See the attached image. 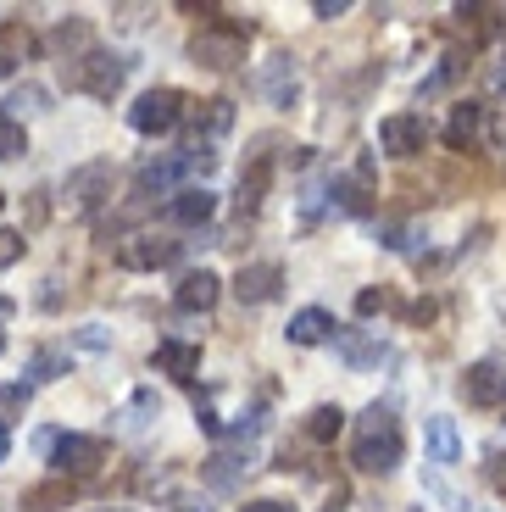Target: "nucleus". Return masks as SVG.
Segmentation results:
<instances>
[{
	"label": "nucleus",
	"instance_id": "nucleus-1",
	"mask_svg": "<svg viewBox=\"0 0 506 512\" xmlns=\"http://www.w3.org/2000/svg\"><path fill=\"white\" fill-rule=\"evenodd\" d=\"M406 457V435H401V418L390 407H373L356 418V440H351V462L362 474H395Z\"/></svg>",
	"mask_w": 506,
	"mask_h": 512
},
{
	"label": "nucleus",
	"instance_id": "nucleus-2",
	"mask_svg": "<svg viewBox=\"0 0 506 512\" xmlns=\"http://www.w3.org/2000/svg\"><path fill=\"white\" fill-rule=\"evenodd\" d=\"M245 39H251V23H212L190 39V56L212 73H228L245 62Z\"/></svg>",
	"mask_w": 506,
	"mask_h": 512
},
{
	"label": "nucleus",
	"instance_id": "nucleus-3",
	"mask_svg": "<svg viewBox=\"0 0 506 512\" xmlns=\"http://www.w3.org/2000/svg\"><path fill=\"white\" fill-rule=\"evenodd\" d=\"M123 73H128V62H117V56H106V51H84L67 67V84L95 95V101H112V95L123 90Z\"/></svg>",
	"mask_w": 506,
	"mask_h": 512
},
{
	"label": "nucleus",
	"instance_id": "nucleus-4",
	"mask_svg": "<svg viewBox=\"0 0 506 512\" xmlns=\"http://www.w3.org/2000/svg\"><path fill=\"white\" fill-rule=\"evenodd\" d=\"M178 123H184V95L167 90V84L145 90L140 101L128 106V128H134V134H173Z\"/></svg>",
	"mask_w": 506,
	"mask_h": 512
},
{
	"label": "nucleus",
	"instance_id": "nucleus-5",
	"mask_svg": "<svg viewBox=\"0 0 506 512\" xmlns=\"http://www.w3.org/2000/svg\"><path fill=\"white\" fill-rule=\"evenodd\" d=\"M212 167V151L206 145H190V151H173L162 162H145L140 167V190L145 195H178V179L184 173H206Z\"/></svg>",
	"mask_w": 506,
	"mask_h": 512
},
{
	"label": "nucleus",
	"instance_id": "nucleus-6",
	"mask_svg": "<svg viewBox=\"0 0 506 512\" xmlns=\"http://www.w3.org/2000/svg\"><path fill=\"white\" fill-rule=\"evenodd\" d=\"M45 457L56 462V474H95L106 462V440L101 435H39Z\"/></svg>",
	"mask_w": 506,
	"mask_h": 512
},
{
	"label": "nucleus",
	"instance_id": "nucleus-7",
	"mask_svg": "<svg viewBox=\"0 0 506 512\" xmlns=\"http://www.w3.org/2000/svg\"><path fill=\"white\" fill-rule=\"evenodd\" d=\"M178 262V240H162V234H128L117 245V268L128 273H156V268H173Z\"/></svg>",
	"mask_w": 506,
	"mask_h": 512
},
{
	"label": "nucleus",
	"instance_id": "nucleus-8",
	"mask_svg": "<svg viewBox=\"0 0 506 512\" xmlns=\"http://www.w3.org/2000/svg\"><path fill=\"white\" fill-rule=\"evenodd\" d=\"M112 179H117L112 162H84L73 179H67V206H73V212H95V206L112 195Z\"/></svg>",
	"mask_w": 506,
	"mask_h": 512
},
{
	"label": "nucleus",
	"instance_id": "nucleus-9",
	"mask_svg": "<svg viewBox=\"0 0 506 512\" xmlns=\"http://www.w3.org/2000/svg\"><path fill=\"white\" fill-rule=\"evenodd\" d=\"M379 145L390 156H418L423 145H429V123H423L418 112H395L379 123Z\"/></svg>",
	"mask_w": 506,
	"mask_h": 512
},
{
	"label": "nucleus",
	"instance_id": "nucleus-10",
	"mask_svg": "<svg viewBox=\"0 0 506 512\" xmlns=\"http://www.w3.org/2000/svg\"><path fill=\"white\" fill-rule=\"evenodd\" d=\"M279 290H284V268H279V262H251V268L234 273V295H240L245 307H262V301H273Z\"/></svg>",
	"mask_w": 506,
	"mask_h": 512
},
{
	"label": "nucleus",
	"instance_id": "nucleus-11",
	"mask_svg": "<svg viewBox=\"0 0 506 512\" xmlns=\"http://www.w3.org/2000/svg\"><path fill=\"white\" fill-rule=\"evenodd\" d=\"M212 212H217V195L206 190V184H184V190L167 201V218L184 223V229H195V223H212Z\"/></svg>",
	"mask_w": 506,
	"mask_h": 512
},
{
	"label": "nucleus",
	"instance_id": "nucleus-12",
	"mask_svg": "<svg viewBox=\"0 0 506 512\" xmlns=\"http://www.w3.org/2000/svg\"><path fill=\"white\" fill-rule=\"evenodd\" d=\"M462 396H468L473 407H495V401H506V368H495V362H473L468 379H462Z\"/></svg>",
	"mask_w": 506,
	"mask_h": 512
},
{
	"label": "nucleus",
	"instance_id": "nucleus-13",
	"mask_svg": "<svg viewBox=\"0 0 506 512\" xmlns=\"http://www.w3.org/2000/svg\"><path fill=\"white\" fill-rule=\"evenodd\" d=\"M217 295H223V279L217 273H184V284H178V312H212L217 307Z\"/></svg>",
	"mask_w": 506,
	"mask_h": 512
},
{
	"label": "nucleus",
	"instance_id": "nucleus-14",
	"mask_svg": "<svg viewBox=\"0 0 506 512\" xmlns=\"http://www.w3.org/2000/svg\"><path fill=\"white\" fill-rule=\"evenodd\" d=\"M334 312H323V307H306V312H295L290 318V346H323V340H334Z\"/></svg>",
	"mask_w": 506,
	"mask_h": 512
},
{
	"label": "nucleus",
	"instance_id": "nucleus-15",
	"mask_svg": "<svg viewBox=\"0 0 506 512\" xmlns=\"http://www.w3.org/2000/svg\"><path fill=\"white\" fill-rule=\"evenodd\" d=\"M251 457H256L251 446H223L212 462H206V485H212V490H228L234 479L245 474V468H251Z\"/></svg>",
	"mask_w": 506,
	"mask_h": 512
},
{
	"label": "nucleus",
	"instance_id": "nucleus-16",
	"mask_svg": "<svg viewBox=\"0 0 506 512\" xmlns=\"http://www.w3.org/2000/svg\"><path fill=\"white\" fill-rule=\"evenodd\" d=\"M156 368L190 384L195 373H201V346H184V340H162V346H156Z\"/></svg>",
	"mask_w": 506,
	"mask_h": 512
},
{
	"label": "nucleus",
	"instance_id": "nucleus-17",
	"mask_svg": "<svg viewBox=\"0 0 506 512\" xmlns=\"http://www.w3.org/2000/svg\"><path fill=\"white\" fill-rule=\"evenodd\" d=\"M423 435H429V457L440 462V468L462 462V435H456L451 418H429V423H423Z\"/></svg>",
	"mask_w": 506,
	"mask_h": 512
},
{
	"label": "nucleus",
	"instance_id": "nucleus-18",
	"mask_svg": "<svg viewBox=\"0 0 506 512\" xmlns=\"http://www.w3.org/2000/svg\"><path fill=\"white\" fill-rule=\"evenodd\" d=\"M484 134V106H456L451 112V128H445V140L456 145V151H473Z\"/></svg>",
	"mask_w": 506,
	"mask_h": 512
},
{
	"label": "nucleus",
	"instance_id": "nucleus-19",
	"mask_svg": "<svg viewBox=\"0 0 506 512\" xmlns=\"http://www.w3.org/2000/svg\"><path fill=\"white\" fill-rule=\"evenodd\" d=\"M67 501H73V485H62V479L23 490V512H56V507H67Z\"/></svg>",
	"mask_w": 506,
	"mask_h": 512
},
{
	"label": "nucleus",
	"instance_id": "nucleus-20",
	"mask_svg": "<svg viewBox=\"0 0 506 512\" xmlns=\"http://www.w3.org/2000/svg\"><path fill=\"white\" fill-rule=\"evenodd\" d=\"M228 123H234V106L228 101H201V112H195V134L212 140V134H223Z\"/></svg>",
	"mask_w": 506,
	"mask_h": 512
},
{
	"label": "nucleus",
	"instance_id": "nucleus-21",
	"mask_svg": "<svg viewBox=\"0 0 506 512\" xmlns=\"http://www.w3.org/2000/svg\"><path fill=\"white\" fill-rule=\"evenodd\" d=\"M262 84H267L273 101H290V95H295V62H290V56H273V67H267Z\"/></svg>",
	"mask_w": 506,
	"mask_h": 512
},
{
	"label": "nucleus",
	"instance_id": "nucleus-22",
	"mask_svg": "<svg viewBox=\"0 0 506 512\" xmlns=\"http://www.w3.org/2000/svg\"><path fill=\"white\" fill-rule=\"evenodd\" d=\"M340 429H345V412L340 407H312V412H306V435H312V440H334Z\"/></svg>",
	"mask_w": 506,
	"mask_h": 512
},
{
	"label": "nucleus",
	"instance_id": "nucleus-23",
	"mask_svg": "<svg viewBox=\"0 0 506 512\" xmlns=\"http://www.w3.org/2000/svg\"><path fill=\"white\" fill-rule=\"evenodd\" d=\"M23 151H28L23 123H17V117H0V162H12V156H23Z\"/></svg>",
	"mask_w": 506,
	"mask_h": 512
},
{
	"label": "nucleus",
	"instance_id": "nucleus-24",
	"mask_svg": "<svg viewBox=\"0 0 506 512\" xmlns=\"http://www.w3.org/2000/svg\"><path fill=\"white\" fill-rule=\"evenodd\" d=\"M23 234H17V229H0V268H12V262H17V256H23Z\"/></svg>",
	"mask_w": 506,
	"mask_h": 512
},
{
	"label": "nucleus",
	"instance_id": "nucleus-25",
	"mask_svg": "<svg viewBox=\"0 0 506 512\" xmlns=\"http://www.w3.org/2000/svg\"><path fill=\"white\" fill-rule=\"evenodd\" d=\"M356 312H362V318H373V312H390V290H362V295H356Z\"/></svg>",
	"mask_w": 506,
	"mask_h": 512
},
{
	"label": "nucleus",
	"instance_id": "nucleus-26",
	"mask_svg": "<svg viewBox=\"0 0 506 512\" xmlns=\"http://www.w3.org/2000/svg\"><path fill=\"white\" fill-rule=\"evenodd\" d=\"M56 373H62V351H39V357H34V379L45 384V379H56Z\"/></svg>",
	"mask_w": 506,
	"mask_h": 512
},
{
	"label": "nucleus",
	"instance_id": "nucleus-27",
	"mask_svg": "<svg viewBox=\"0 0 506 512\" xmlns=\"http://www.w3.org/2000/svg\"><path fill=\"white\" fill-rule=\"evenodd\" d=\"M340 12H351L345 0H317V17H340Z\"/></svg>",
	"mask_w": 506,
	"mask_h": 512
},
{
	"label": "nucleus",
	"instance_id": "nucleus-28",
	"mask_svg": "<svg viewBox=\"0 0 506 512\" xmlns=\"http://www.w3.org/2000/svg\"><path fill=\"white\" fill-rule=\"evenodd\" d=\"M240 512H290V507H284V501H245Z\"/></svg>",
	"mask_w": 506,
	"mask_h": 512
},
{
	"label": "nucleus",
	"instance_id": "nucleus-29",
	"mask_svg": "<svg viewBox=\"0 0 506 512\" xmlns=\"http://www.w3.org/2000/svg\"><path fill=\"white\" fill-rule=\"evenodd\" d=\"M12 106H45V90H17Z\"/></svg>",
	"mask_w": 506,
	"mask_h": 512
},
{
	"label": "nucleus",
	"instance_id": "nucleus-30",
	"mask_svg": "<svg viewBox=\"0 0 506 512\" xmlns=\"http://www.w3.org/2000/svg\"><path fill=\"white\" fill-rule=\"evenodd\" d=\"M6 451H12V435H6V423H0V462H6Z\"/></svg>",
	"mask_w": 506,
	"mask_h": 512
},
{
	"label": "nucleus",
	"instance_id": "nucleus-31",
	"mask_svg": "<svg viewBox=\"0 0 506 512\" xmlns=\"http://www.w3.org/2000/svg\"><path fill=\"white\" fill-rule=\"evenodd\" d=\"M495 90H506V67H501V73H495Z\"/></svg>",
	"mask_w": 506,
	"mask_h": 512
},
{
	"label": "nucleus",
	"instance_id": "nucleus-32",
	"mask_svg": "<svg viewBox=\"0 0 506 512\" xmlns=\"http://www.w3.org/2000/svg\"><path fill=\"white\" fill-rule=\"evenodd\" d=\"M6 312H12V301H0V318H6Z\"/></svg>",
	"mask_w": 506,
	"mask_h": 512
},
{
	"label": "nucleus",
	"instance_id": "nucleus-33",
	"mask_svg": "<svg viewBox=\"0 0 506 512\" xmlns=\"http://www.w3.org/2000/svg\"><path fill=\"white\" fill-rule=\"evenodd\" d=\"M0 206H6V195H0Z\"/></svg>",
	"mask_w": 506,
	"mask_h": 512
},
{
	"label": "nucleus",
	"instance_id": "nucleus-34",
	"mask_svg": "<svg viewBox=\"0 0 506 512\" xmlns=\"http://www.w3.org/2000/svg\"><path fill=\"white\" fill-rule=\"evenodd\" d=\"M329 512H340V507H329Z\"/></svg>",
	"mask_w": 506,
	"mask_h": 512
}]
</instances>
